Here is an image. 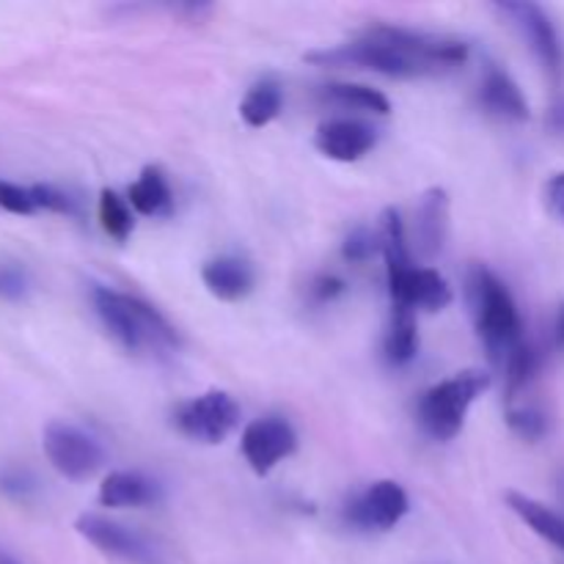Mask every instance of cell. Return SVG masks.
I'll return each instance as SVG.
<instances>
[{
    "label": "cell",
    "mask_w": 564,
    "mask_h": 564,
    "mask_svg": "<svg viewBox=\"0 0 564 564\" xmlns=\"http://www.w3.org/2000/svg\"><path fill=\"white\" fill-rule=\"evenodd\" d=\"M306 58L319 66H361V69L389 77H424L466 64L468 44L457 39L405 31V28L372 25L350 44L317 50Z\"/></svg>",
    "instance_id": "obj_1"
},
{
    "label": "cell",
    "mask_w": 564,
    "mask_h": 564,
    "mask_svg": "<svg viewBox=\"0 0 564 564\" xmlns=\"http://www.w3.org/2000/svg\"><path fill=\"white\" fill-rule=\"evenodd\" d=\"M380 251L386 257L391 306L405 312H441L452 303V286L433 268H419L411 262L405 224L397 209H386L380 218Z\"/></svg>",
    "instance_id": "obj_2"
},
{
    "label": "cell",
    "mask_w": 564,
    "mask_h": 564,
    "mask_svg": "<svg viewBox=\"0 0 564 564\" xmlns=\"http://www.w3.org/2000/svg\"><path fill=\"white\" fill-rule=\"evenodd\" d=\"M91 297L99 319L124 350L171 352L180 347L174 325L141 297L124 295V292L108 290V286H94Z\"/></svg>",
    "instance_id": "obj_3"
},
{
    "label": "cell",
    "mask_w": 564,
    "mask_h": 564,
    "mask_svg": "<svg viewBox=\"0 0 564 564\" xmlns=\"http://www.w3.org/2000/svg\"><path fill=\"white\" fill-rule=\"evenodd\" d=\"M468 301H471L474 325L488 347L490 358L505 364L510 352L523 341V323L510 290L485 264H474L468 273Z\"/></svg>",
    "instance_id": "obj_4"
},
{
    "label": "cell",
    "mask_w": 564,
    "mask_h": 564,
    "mask_svg": "<svg viewBox=\"0 0 564 564\" xmlns=\"http://www.w3.org/2000/svg\"><path fill=\"white\" fill-rule=\"evenodd\" d=\"M490 389V375L468 369L430 386L419 400V422L435 441H452L463 430L468 408Z\"/></svg>",
    "instance_id": "obj_5"
},
{
    "label": "cell",
    "mask_w": 564,
    "mask_h": 564,
    "mask_svg": "<svg viewBox=\"0 0 564 564\" xmlns=\"http://www.w3.org/2000/svg\"><path fill=\"white\" fill-rule=\"evenodd\" d=\"M176 427L182 435L198 444H220L240 424V405L226 391H204L202 397L182 402L176 408Z\"/></svg>",
    "instance_id": "obj_6"
},
{
    "label": "cell",
    "mask_w": 564,
    "mask_h": 564,
    "mask_svg": "<svg viewBox=\"0 0 564 564\" xmlns=\"http://www.w3.org/2000/svg\"><path fill=\"white\" fill-rule=\"evenodd\" d=\"M42 444L44 455L53 463L55 471L66 479H75V482L97 474L105 460L102 446H99L91 435L64 422L47 424V427H44Z\"/></svg>",
    "instance_id": "obj_7"
},
{
    "label": "cell",
    "mask_w": 564,
    "mask_h": 564,
    "mask_svg": "<svg viewBox=\"0 0 564 564\" xmlns=\"http://www.w3.org/2000/svg\"><path fill=\"white\" fill-rule=\"evenodd\" d=\"M408 494L394 479H380L347 505V521L364 532H389L408 516Z\"/></svg>",
    "instance_id": "obj_8"
},
{
    "label": "cell",
    "mask_w": 564,
    "mask_h": 564,
    "mask_svg": "<svg viewBox=\"0 0 564 564\" xmlns=\"http://www.w3.org/2000/svg\"><path fill=\"white\" fill-rule=\"evenodd\" d=\"M240 444L248 466H251L259 477H264V474L273 471L281 460L295 455L297 435L286 419L264 416L242 430Z\"/></svg>",
    "instance_id": "obj_9"
},
{
    "label": "cell",
    "mask_w": 564,
    "mask_h": 564,
    "mask_svg": "<svg viewBox=\"0 0 564 564\" xmlns=\"http://www.w3.org/2000/svg\"><path fill=\"white\" fill-rule=\"evenodd\" d=\"M499 11L501 14L512 17V22L521 28V33L529 39L540 64H543L551 75H560L562 42L551 17L545 14L538 3H499Z\"/></svg>",
    "instance_id": "obj_10"
},
{
    "label": "cell",
    "mask_w": 564,
    "mask_h": 564,
    "mask_svg": "<svg viewBox=\"0 0 564 564\" xmlns=\"http://www.w3.org/2000/svg\"><path fill=\"white\" fill-rule=\"evenodd\" d=\"M77 532L88 540L91 545H97L99 551L110 556H119V560L135 562V564H152L154 551L141 534H135L132 529L119 527L113 521H105L99 516H80L75 523Z\"/></svg>",
    "instance_id": "obj_11"
},
{
    "label": "cell",
    "mask_w": 564,
    "mask_h": 564,
    "mask_svg": "<svg viewBox=\"0 0 564 564\" xmlns=\"http://www.w3.org/2000/svg\"><path fill=\"white\" fill-rule=\"evenodd\" d=\"M375 141L378 138H375L372 127L350 119L325 121L314 132V147L328 160H336V163H356L364 154H369Z\"/></svg>",
    "instance_id": "obj_12"
},
{
    "label": "cell",
    "mask_w": 564,
    "mask_h": 564,
    "mask_svg": "<svg viewBox=\"0 0 564 564\" xmlns=\"http://www.w3.org/2000/svg\"><path fill=\"white\" fill-rule=\"evenodd\" d=\"M202 281L218 301H242L253 290V270L240 257H218L202 268Z\"/></svg>",
    "instance_id": "obj_13"
},
{
    "label": "cell",
    "mask_w": 564,
    "mask_h": 564,
    "mask_svg": "<svg viewBox=\"0 0 564 564\" xmlns=\"http://www.w3.org/2000/svg\"><path fill=\"white\" fill-rule=\"evenodd\" d=\"M449 229V196L441 187L424 193L416 213V248L422 257H435L444 248Z\"/></svg>",
    "instance_id": "obj_14"
},
{
    "label": "cell",
    "mask_w": 564,
    "mask_h": 564,
    "mask_svg": "<svg viewBox=\"0 0 564 564\" xmlns=\"http://www.w3.org/2000/svg\"><path fill=\"white\" fill-rule=\"evenodd\" d=\"M482 105L488 113L507 121H527L529 102L521 94L518 83L499 66H488L482 80Z\"/></svg>",
    "instance_id": "obj_15"
},
{
    "label": "cell",
    "mask_w": 564,
    "mask_h": 564,
    "mask_svg": "<svg viewBox=\"0 0 564 564\" xmlns=\"http://www.w3.org/2000/svg\"><path fill=\"white\" fill-rule=\"evenodd\" d=\"M160 499V488L152 479L141 477L135 471H113L99 485V505L110 510L121 507H147Z\"/></svg>",
    "instance_id": "obj_16"
},
{
    "label": "cell",
    "mask_w": 564,
    "mask_h": 564,
    "mask_svg": "<svg viewBox=\"0 0 564 564\" xmlns=\"http://www.w3.org/2000/svg\"><path fill=\"white\" fill-rule=\"evenodd\" d=\"M507 507H510L534 534H540L545 543L564 551V516L551 510V507H545L543 501L532 499V496L516 494V490L507 494Z\"/></svg>",
    "instance_id": "obj_17"
},
{
    "label": "cell",
    "mask_w": 564,
    "mask_h": 564,
    "mask_svg": "<svg viewBox=\"0 0 564 564\" xmlns=\"http://www.w3.org/2000/svg\"><path fill=\"white\" fill-rule=\"evenodd\" d=\"M127 198H130V207L135 209V213L149 215V218L165 215L171 209L169 180H165V174L158 165H147V169L141 171V176L130 185Z\"/></svg>",
    "instance_id": "obj_18"
},
{
    "label": "cell",
    "mask_w": 564,
    "mask_h": 564,
    "mask_svg": "<svg viewBox=\"0 0 564 564\" xmlns=\"http://www.w3.org/2000/svg\"><path fill=\"white\" fill-rule=\"evenodd\" d=\"M284 108V91L275 80H262L248 88V94L240 102V116L248 127H268L270 121L279 119Z\"/></svg>",
    "instance_id": "obj_19"
},
{
    "label": "cell",
    "mask_w": 564,
    "mask_h": 564,
    "mask_svg": "<svg viewBox=\"0 0 564 564\" xmlns=\"http://www.w3.org/2000/svg\"><path fill=\"white\" fill-rule=\"evenodd\" d=\"M419 352V328H416V312H405V308H394L391 314L389 334H386V356L394 367H405L416 358Z\"/></svg>",
    "instance_id": "obj_20"
},
{
    "label": "cell",
    "mask_w": 564,
    "mask_h": 564,
    "mask_svg": "<svg viewBox=\"0 0 564 564\" xmlns=\"http://www.w3.org/2000/svg\"><path fill=\"white\" fill-rule=\"evenodd\" d=\"M323 94L328 102L341 105V108L364 110V113H375V116L391 113L389 97L375 91V88L361 86V83H330V86H325Z\"/></svg>",
    "instance_id": "obj_21"
},
{
    "label": "cell",
    "mask_w": 564,
    "mask_h": 564,
    "mask_svg": "<svg viewBox=\"0 0 564 564\" xmlns=\"http://www.w3.org/2000/svg\"><path fill=\"white\" fill-rule=\"evenodd\" d=\"M505 372H507V402L523 400L540 372L538 350H534L532 345H527V341H521V345H518L516 350L510 352V358L505 361Z\"/></svg>",
    "instance_id": "obj_22"
},
{
    "label": "cell",
    "mask_w": 564,
    "mask_h": 564,
    "mask_svg": "<svg viewBox=\"0 0 564 564\" xmlns=\"http://www.w3.org/2000/svg\"><path fill=\"white\" fill-rule=\"evenodd\" d=\"M507 424L512 433L521 435L523 441H540L549 433V416L538 402L529 400H510L507 402Z\"/></svg>",
    "instance_id": "obj_23"
},
{
    "label": "cell",
    "mask_w": 564,
    "mask_h": 564,
    "mask_svg": "<svg viewBox=\"0 0 564 564\" xmlns=\"http://www.w3.org/2000/svg\"><path fill=\"white\" fill-rule=\"evenodd\" d=\"M99 226L108 237L113 240H127L132 231V215L130 207H127L124 198L119 196L116 191H102L99 193Z\"/></svg>",
    "instance_id": "obj_24"
},
{
    "label": "cell",
    "mask_w": 564,
    "mask_h": 564,
    "mask_svg": "<svg viewBox=\"0 0 564 564\" xmlns=\"http://www.w3.org/2000/svg\"><path fill=\"white\" fill-rule=\"evenodd\" d=\"M0 209L14 215H33L36 213V202H33L31 187H20L14 182L0 180Z\"/></svg>",
    "instance_id": "obj_25"
},
{
    "label": "cell",
    "mask_w": 564,
    "mask_h": 564,
    "mask_svg": "<svg viewBox=\"0 0 564 564\" xmlns=\"http://www.w3.org/2000/svg\"><path fill=\"white\" fill-rule=\"evenodd\" d=\"M31 193H33V202H36L39 209H50V213H58V215L75 213V202H72L66 193H61L58 187L31 185Z\"/></svg>",
    "instance_id": "obj_26"
},
{
    "label": "cell",
    "mask_w": 564,
    "mask_h": 564,
    "mask_svg": "<svg viewBox=\"0 0 564 564\" xmlns=\"http://www.w3.org/2000/svg\"><path fill=\"white\" fill-rule=\"evenodd\" d=\"M28 292V275L20 264H0V297L20 301Z\"/></svg>",
    "instance_id": "obj_27"
},
{
    "label": "cell",
    "mask_w": 564,
    "mask_h": 564,
    "mask_svg": "<svg viewBox=\"0 0 564 564\" xmlns=\"http://www.w3.org/2000/svg\"><path fill=\"white\" fill-rule=\"evenodd\" d=\"M378 248H380V237L369 235V231H364V229H358V231H352L350 237H347L341 253H345V259H350V262H367V259L372 257Z\"/></svg>",
    "instance_id": "obj_28"
},
{
    "label": "cell",
    "mask_w": 564,
    "mask_h": 564,
    "mask_svg": "<svg viewBox=\"0 0 564 564\" xmlns=\"http://www.w3.org/2000/svg\"><path fill=\"white\" fill-rule=\"evenodd\" d=\"M0 490H3V494H9L11 499H25V496L33 490V482L28 474L9 471L0 477Z\"/></svg>",
    "instance_id": "obj_29"
},
{
    "label": "cell",
    "mask_w": 564,
    "mask_h": 564,
    "mask_svg": "<svg viewBox=\"0 0 564 564\" xmlns=\"http://www.w3.org/2000/svg\"><path fill=\"white\" fill-rule=\"evenodd\" d=\"M545 202H549L551 213L564 220V174L551 176L549 185H545Z\"/></svg>",
    "instance_id": "obj_30"
},
{
    "label": "cell",
    "mask_w": 564,
    "mask_h": 564,
    "mask_svg": "<svg viewBox=\"0 0 564 564\" xmlns=\"http://www.w3.org/2000/svg\"><path fill=\"white\" fill-rule=\"evenodd\" d=\"M312 292L317 301H323V303L334 301L336 295H341V292H345V281L336 279V275H319V279L314 281Z\"/></svg>",
    "instance_id": "obj_31"
},
{
    "label": "cell",
    "mask_w": 564,
    "mask_h": 564,
    "mask_svg": "<svg viewBox=\"0 0 564 564\" xmlns=\"http://www.w3.org/2000/svg\"><path fill=\"white\" fill-rule=\"evenodd\" d=\"M554 124L560 127V130H564V105H560V108L554 110Z\"/></svg>",
    "instance_id": "obj_32"
},
{
    "label": "cell",
    "mask_w": 564,
    "mask_h": 564,
    "mask_svg": "<svg viewBox=\"0 0 564 564\" xmlns=\"http://www.w3.org/2000/svg\"><path fill=\"white\" fill-rule=\"evenodd\" d=\"M0 564H20L17 560H11L9 554H6V551H0Z\"/></svg>",
    "instance_id": "obj_33"
},
{
    "label": "cell",
    "mask_w": 564,
    "mask_h": 564,
    "mask_svg": "<svg viewBox=\"0 0 564 564\" xmlns=\"http://www.w3.org/2000/svg\"><path fill=\"white\" fill-rule=\"evenodd\" d=\"M560 334H562V341H564V312H562V323H560Z\"/></svg>",
    "instance_id": "obj_34"
}]
</instances>
